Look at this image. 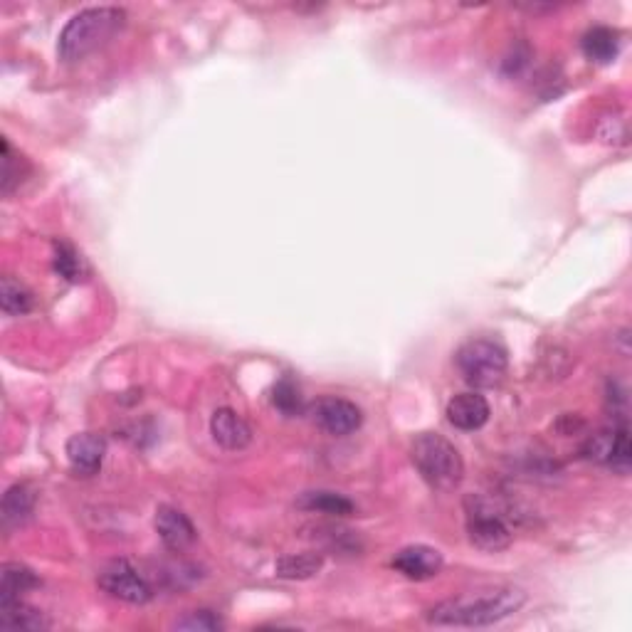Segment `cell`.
<instances>
[{
	"label": "cell",
	"mask_w": 632,
	"mask_h": 632,
	"mask_svg": "<svg viewBox=\"0 0 632 632\" xmlns=\"http://www.w3.org/2000/svg\"><path fill=\"white\" fill-rule=\"evenodd\" d=\"M524 600L526 595L519 588H482L437 603L428 613V623L437 628H489L514 615Z\"/></svg>",
	"instance_id": "6da1fadb"
},
{
	"label": "cell",
	"mask_w": 632,
	"mask_h": 632,
	"mask_svg": "<svg viewBox=\"0 0 632 632\" xmlns=\"http://www.w3.org/2000/svg\"><path fill=\"white\" fill-rule=\"evenodd\" d=\"M126 13L121 8H87L62 28L57 52L65 62L84 60L87 55L107 45L124 28Z\"/></svg>",
	"instance_id": "7a4b0ae2"
},
{
	"label": "cell",
	"mask_w": 632,
	"mask_h": 632,
	"mask_svg": "<svg viewBox=\"0 0 632 632\" xmlns=\"http://www.w3.org/2000/svg\"><path fill=\"white\" fill-rule=\"evenodd\" d=\"M415 470L420 477L437 489V492H452L460 487L465 477V462L457 447L440 433H420L410 445Z\"/></svg>",
	"instance_id": "3957f363"
},
{
	"label": "cell",
	"mask_w": 632,
	"mask_h": 632,
	"mask_svg": "<svg viewBox=\"0 0 632 632\" xmlns=\"http://www.w3.org/2000/svg\"><path fill=\"white\" fill-rule=\"evenodd\" d=\"M462 378L472 388H494L504 378L509 358L504 346L489 339H472L460 346L455 356Z\"/></svg>",
	"instance_id": "277c9868"
},
{
	"label": "cell",
	"mask_w": 632,
	"mask_h": 632,
	"mask_svg": "<svg viewBox=\"0 0 632 632\" xmlns=\"http://www.w3.org/2000/svg\"><path fill=\"white\" fill-rule=\"evenodd\" d=\"M467 534L477 549L502 551L512 544V529L494 502L482 497L467 499Z\"/></svg>",
	"instance_id": "5b68a950"
},
{
	"label": "cell",
	"mask_w": 632,
	"mask_h": 632,
	"mask_svg": "<svg viewBox=\"0 0 632 632\" xmlns=\"http://www.w3.org/2000/svg\"><path fill=\"white\" fill-rule=\"evenodd\" d=\"M99 588L104 593H109L112 598L124 600V603L131 605H141L149 603L151 600V586L129 561L119 558V561L107 563V566L99 571Z\"/></svg>",
	"instance_id": "8992f818"
},
{
	"label": "cell",
	"mask_w": 632,
	"mask_h": 632,
	"mask_svg": "<svg viewBox=\"0 0 632 632\" xmlns=\"http://www.w3.org/2000/svg\"><path fill=\"white\" fill-rule=\"evenodd\" d=\"M312 420L324 433L344 437L356 433L363 423V413L356 403L344 398H321L312 405Z\"/></svg>",
	"instance_id": "52a82bcc"
},
{
	"label": "cell",
	"mask_w": 632,
	"mask_h": 632,
	"mask_svg": "<svg viewBox=\"0 0 632 632\" xmlns=\"http://www.w3.org/2000/svg\"><path fill=\"white\" fill-rule=\"evenodd\" d=\"M154 524L166 549L186 551L188 546L196 544V539H198L196 526H193V521L188 519L181 509L163 504V507L156 509Z\"/></svg>",
	"instance_id": "ba28073f"
},
{
	"label": "cell",
	"mask_w": 632,
	"mask_h": 632,
	"mask_svg": "<svg viewBox=\"0 0 632 632\" xmlns=\"http://www.w3.org/2000/svg\"><path fill=\"white\" fill-rule=\"evenodd\" d=\"M442 553L433 546H405L403 551L395 553L393 568L403 573L410 581H428L442 571Z\"/></svg>",
	"instance_id": "9c48e42d"
},
{
	"label": "cell",
	"mask_w": 632,
	"mask_h": 632,
	"mask_svg": "<svg viewBox=\"0 0 632 632\" xmlns=\"http://www.w3.org/2000/svg\"><path fill=\"white\" fill-rule=\"evenodd\" d=\"M104 455H107V442L104 437L94 433H79L67 440V460L70 467L82 477H92L102 470Z\"/></svg>",
	"instance_id": "30bf717a"
},
{
	"label": "cell",
	"mask_w": 632,
	"mask_h": 632,
	"mask_svg": "<svg viewBox=\"0 0 632 632\" xmlns=\"http://www.w3.org/2000/svg\"><path fill=\"white\" fill-rule=\"evenodd\" d=\"M489 413L492 410H489L487 398L479 393H460L447 403V420H450L452 428L465 430V433L484 428Z\"/></svg>",
	"instance_id": "8fae6325"
},
{
	"label": "cell",
	"mask_w": 632,
	"mask_h": 632,
	"mask_svg": "<svg viewBox=\"0 0 632 632\" xmlns=\"http://www.w3.org/2000/svg\"><path fill=\"white\" fill-rule=\"evenodd\" d=\"M213 440L225 450H245L252 440V430L233 408H218L210 418Z\"/></svg>",
	"instance_id": "7c38bea8"
},
{
	"label": "cell",
	"mask_w": 632,
	"mask_h": 632,
	"mask_svg": "<svg viewBox=\"0 0 632 632\" xmlns=\"http://www.w3.org/2000/svg\"><path fill=\"white\" fill-rule=\"evenodd\" d=\"M50 628V620L45 613L33 605H25L23 600L15 603H0V630L8 632H42Z\"/></svg>",
	"instance_id": "4fadbf2b"
},
{
	"label": "cell",
	"mask_w": 632,
	"mask_h": 632,
	"mask_svg": "<svg viewBox=\"0 0 632 632\" xmlns=\"http://www.w3.org/2000/svg\"><path fill=\"white\" fill-rule=\"evenodd\" d=\"M35 509V492L28 484H13L5 492L3 504H0V519H3L5 529L25 524Z\"/></svg>",
	"instance_id": "5bb4252c"
},
{
	"label": "cell",
	"mask_w": 632,
	"mask_h": 632,
	"mask_svg": "<svg viewBox=\"0 0 632 632\" xmlns=\"http://www.w3.org/2000/svg\"><path fill=\"white\" fill-rule=\"evenodd\" d=\"M297 507L304 512H316L326 516H351L356 512L354 502L339 492H329V489H314V492H304L297 499Z\"/></svg>",
	"instance_id": "9a60e30c"
},
{
	"label": "cell",
	"mask_w": 632,
	"mask_h": 632,
	"mask_svg": "<svg viewBox=\"0 0 632 632\" xmlns=\"http://www.w3.org/2000/svg\"><path fill=\"white\" fill-rule=\"evenodd\" d=\"M38 586V576L28 566H23V563H5L3 571H0V603L23 600V593L33 591Z\"/></svg>",
	"instance_id": "2e32d148"
},
{
	"label": "cell",
	"mask_w": 632,
	"mask_h": 632,
	"mask_svg": "<svg viewBox=\"0 0 632 632\" xmlns=\"http://www.w3.org/2000/svg\"><path fill=\"white\" fill-rule=\"evenodd\" d=\"M321 568H324V556H321V553L307 551L282 556L277 561L275 571L279 578H284V581H307V578H314Z\"/></svg>",
	"instance_id": "e0dca14e"
},
{
	"label": "cell",
	"mask_w": 632,
	"mask_h": 632,
	"mask_svg": "<svg viewBox=\"0 0 632 632\" xmlns=\"http://www.w3.org/2000/svg\"><path fill=\"white\" fill-rule=\"evenodd\" d=\"M583 52L591 62H598V65H608L618 57L620 52V35L610 28H593L583 35Z\"/></svg>",
	"instance_id": "ac0fdd59"
},
{
	"label": "cell",
	"mask_w": 632,
	"mask_h": 632,
	"mask_svg": "<svg viewBox=\"0 0 632 632\" xmlns=\"http://www.w3.org/2000/svg\"><path fill=\"white\" fill-rule=\"evenodd\" d=\"M625 428H628V425H613V430H600V433L588 437L586 445H583V457L591 462H598V465L610 467L615 445H618V437Z\"/></svg>",
	"instance_id": "d6986e66"
},
{
	"label": "cell",
	"mask_w": 632,
	"mask_h": 632,
	"mask_svg": "<svg viewBox=\"0 0 632 632\" xmlns=\"http://www.w3.org/2000/svg\"><path fill=\"white\" fill-rule=\"evenodd\" d=\"M0 304H3V312L8 316H20L33 309L35 299L25 284H20L18 279L8 275L3 277V284H0Z\"/></svg>",
	"instance_id": "ffe728a7"
},
{
	"label": "cell",
	"mask_w": 632,
	"mask_h": 632,
	"mask_svg": "<svg viewBox=\"0 0 632 632\" xmlns=\"http://www.w3.org/2000/svg\"><path fill=\"white\" fill-rule=\"evenodd\" d=\"M55 272L60 277H65L67 282H82L89 275L82 255H79L75 247L67 245V242H55Z\"/></svg>",
	"instance_id": "44dd1931"
},
{
	"label": "cell",
	"mask_w": 632,
	"mask_h": 632,
	"mask_svg": "<svg viewBox=\"0 0 632 632\" xmlns=\"http://www.w3.org/2000/svg\"><path fill=\"white\" fill-rule=\"evenodd\" d=\"M272 403H275L277 410H282L284 415H297L302 410V393L294 386L292 381H279L272 391Z\"/></svg>",
	"instance_id": "7402d4cb"
},
{
	"label": "cell",
	"mask_w": 632,
	"mask_h": 632,
	"mask_svg": "<svg viewBox=\"0 0 632 632\" xmlns=\"http://www.w3.org/2000/svg\"><path fill=\"white\" fill-rule=\"evenodd\" d=\"M173 628L188 630V632H218V630H223V620H220L215 613H210V610H193V613H188L186 618L176 620Z\"/></svg>",
	"instance_id": "603a6c76"
},
{
	"label": "cell",
	"mask_w": 632,
	"mask_h": 632,
	"mask_svg": "<svg viewBox=\"0 0 632 632\" xmlns=\"http://www.w3.org/2000/svg\"><path fill=\"white\" fill-rule=\"evenodd\" d=\"M598 136L605 144H623L628 129H625V119H620L618 114H608V117L600 119L598 124Z\"/></svg>",
	"instance_id": "cb8c5ba5"
},
{
	"label": "cell",
	"mask_w": 632,
	"mask_h": 632,
	"mask_svg": "<svg viewBox=\"0 0 632 632\" xmlns=\"http://www.w3.org/2000/svg\"><path fill=\"white\" fill-rule=\"evenodd\" d=\"M529 60H531V50L524 45V42H519V45L512 47L507 60H504V72H507V75H519V72L529 65Z\"/></svg>",
	"instance_id": "d4e9b609"
}]
</instances>
